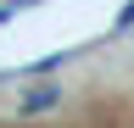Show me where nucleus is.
Returning a JSON list of instances; mask_svg holds the SVG:
<instances>
[{
	"mask_svg": "<svg viewBox=\"0 0 134 128\" xmlns=\"http://www.w3.org/2000/svg\"><path fill=\"white\" fill-rule=\"evenodd\" d=\"M11 6H39V0H11Z\"/></svg>",
	"mask_w": 134,
	"mask_h": 128,
	"instance_id": "nucleus-3",
	"label": "nucleus"
},
{
	"mask_svg": "<svg viewBox=\"0 0 134 128\" xmlns=\"http://www.w3.org/2000/svg\"><path fill=\"white\" fill-rule=\"evenodd\" d=\"M50 100H56V84H45V89H34L28 100H23V111H45Z\"/></svg>",
	"mask_w": 134,
	"mask_h": 128,
	"instance_id": "nucleus-1",
	"label": "nucleus"
},
{
	"mask_svg": "<svg viewBox=\"0 0 134 128\" xmlns=\"http://www.w3.org/2000/svg\"><path fill=\"white\" fill-rule=\"evenodd\" d=\"M129 22H134V0H129L123 11H117V28H129Z\"/></svg>",
	"mask_w": 134,
	"mask_h": 128,
	"instance_id": "nucleus-2",
	"label": "nucleus"
}]
</instances>
